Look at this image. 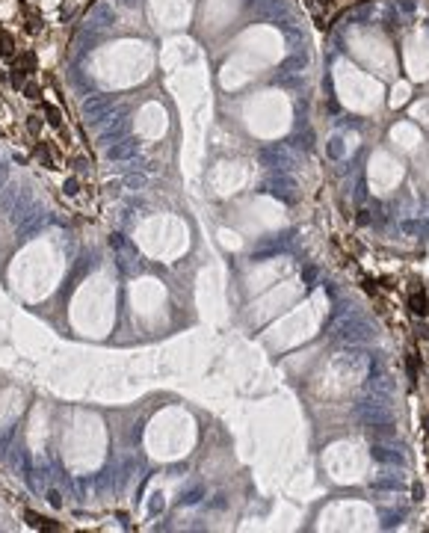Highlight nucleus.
Here are the masks:
<instances>
[{
    "instance_id": "11",
    "label": "nucleus",
    "mask_w": 429,
    "mask_h": 533,
    "mask_svg": "<svg viewBox=\"0 0 429 533\" xmlns=\"http://www.w3.org/2000/svg\"><path fill=\"white\" fill-rule=\"evenodd\" d=\"M317 3H320V6H332L334 0H317Z\"/></svg>"
},
{
    "instance_id": "6",
    "label": "nucleus",
    "mask_w": 429,
    "mask_h": 533,
    "mask_svg": "<svg viewBox=\"0 0 429 533\" xmlns=\"http://www.w3.org/2000/svg\"><path fill=\"white\" fill-rule=\"evenodd\" d=\"M18 69L24 71V74H36V54L24 51V54L18 56Z\"/></svg>"
},
{
    "instance_id": "10",
    "label": "nucleus",
    "mask_w": 429,
    "mask_h": 533,
    "mask_svg": "<svg viewBox=\"0 0 429 533\" xmlns=\"http://www.w3.org/2000/svg\"><path fill=\"white\" fill-rule=\"evenodd\" d=\"M77 190H80V184L74 181V178H69V181H65V193H69V196H74Z\"/></svg>"
},
{
    "instance_id": "7",
    "label": "nucleus",
    "mask_w": 429,
    "mask_h": 533,
    "mask_svg": "<svg viewBox=\"0 0 429 533\" xmlns=\"http://www.w3.org/2000/svg\"><path fill=\"white\" fill-rule=\"evenodd\" d=\"M9 80H12V86H15V89H24V83H27V74H24V71H21L18 65H15V69L9 71Z\"/></svg>"
},
{
    "instance_id": "2",
    "label": "nucleus",
    "mask_w": 429,
    "mask_h": 533,
    "mask_svg": "<svg viewBox=\"0 0 429 533\" xmlns=\"http://www.w3.org/2000/svg\"><path fill=\"white\" fill-rule=\"evenodd\" d=\"M24 519L33 524V527H39V530H62V524L54 519H44V516H36L33 509H24Z\"/></svg>"
},
{
    "instance_id": "9",
    "label": "nucleus",
    "mask_w": 429,
    "mask_h": 533,
    "mask_svg": "<svg viewBox=\"0 0 429 533\" xmlns=\"http://www.w3.org/2000/svg\"><path fill=\"white\" fill-rule=\"evenodd\" d=\"M27 130L33 137H39V130H42V116H27Z\"/></svg>"
},
{
    "instance_id": "5",
    "label": "nucleus",
    "mask_w": 429,
    "mask_h": 533,
    "mask_svg": "<svg viewBox=\"0 0 429 533\" xmlns=\"http://www.w3.org/2000/svg\"><path fill=\"white\" fill-rule=\"evenodd\" d=\"M0 56H15V39H12V33L9 30H3L0 27Z\"/></svg>"
},
{
    "instance_id": "8",
    "label": "nucleus",
    "mask_w": 429,
    "mask_h": 533,
    "mask_svg": "<svg viewBox=\"0 0 429 533\" xmlns=\"http://www.w3.org/2000/svg\"><path fill=\"white\" fill-rule=\"evenodd\" d=\"M21 92H24L30 101H39V98H42V86H39V83H30V80L24 83V89H21Z\"/></svg>"
},
{
    "instance_id": "1",
    "label": "nucleus",
    "mask_w": 429,
    "mask_h": 533,
    "mask_svg": "<svg viewBox=\"0 0 429 533\" xmlns=\"http://www.w3.org/2000/svg\"><path fill=\"white\" fill-rule=\"evenodd\" d=\"M409 308H412V314H417V317H429V299L423 291H412L409 294Z\"/></svg>"
},
{
    "instance_id": "4",
    "label": "nucleus",
    "mask_w": 429,
    "mask_h": 533,
    "mask_svg": "<svg viewBox=\"0 0 429 533\" xmlns=\"http://www.w3.org/2000/svg\"><path fill=\"white\" fill-rule=\"evenodd\" d=\"M42 113H44V122L51 127H56V130H62V113H59V107H54V104H48L44 101L42 104Z\"/></svg>"
},
{
    "instance_id": "3",
    "label": "nucleus",
    "mask_w": 429,
    "mask_h": 533,
    "mask_svg": "<svg viewBox=\"0 0 429 533\" xmlns=\"http://www.w3.org/2000/svg\"><path fill=\"white\" fill-rule=\"evenodd\" d=\"M36 157H39V160H42L48 169H56V163H59V160H56V154H54V148H51L48 142H36Z\"/></svg>"
}]
</instances>
